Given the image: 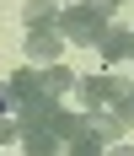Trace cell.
Listing matches in <instances>:
<instances>
[{
    "label": "cell",
    "instance_id": "cell-1",
    "mask_svg": "<svg viewBox=\"0 0 134 156\" xmlns=\"http://www.w3.org/2000/svg\"><path fill=\"white\" fill-rule=\"evenodd\" d=\"M113 0H75L70 11H59V32H64V43H81V48H91V43H102L107 38V27H113Z\"/></svg>",
    "mask_w": 134,
    "mask_h": 156
},
{
    "label": "cell",
    "instance_id": "cell-2",
    "mask_svg": "<svg viewBox=\"0 0 134 156\" xmlns=\"http://www.w3.org/2000/svg\"><path fill=\"white\" fill-rule=\"evenodd\" d=\"M75 92H81V102H86V108H118V97L129 92V81L113 76V70H102V76L75 81Z\"/></svg>",
    "mask_w": 134,
    "mask_h": 156
},
{
    "label": "cell",
    "instance_id": "cell-3",
    "mask_svg": "<svg viewBox=\"0 0 134 156\" xmlns=\"http://www.w3.org/2000/svg\"><path fill=\"white\" fill-rule=\"evenodd\" d=\"M11 97H16V108H32V102H43V70L38 65H22V70H11ZM59 102V97H54Z\"/></svg>",
    "mask_w": 134,
    "mask_h": 156
},
{
    "label": "cell",
    "instance_id": "cell-4",
    "mask_svg": "<svg viewBox=\"0 0 134 156\" xmlns=\"http://www.w3.org/2000/svg\"><path fill=\"white\" fill-rule=\"evenodd\" d=\"M59 54H64V32L59 27L27 32V59H38V70H43V65H59Z\"/></svg>",
    "mask_w": 134,
    "mask_h": 156
},
{
    "label": "cell",
    "instance_id": "cell-5",
    "mask_svg": "<svg viewBox=\"0 0 134 156\" xmlns=\"http://www.w3.org/2000/svg\"><path fill=\"white\" fill-rule=\"evenodd\" d=\"M86 135H97V140H123V135H129V129H123V119L113 108H86Z\"/></svg>",
    "mask_w": 134,
    "mask_h": 156
},
{
    "label": "cell",
    "instance_id": "cell-6",
    "mask_svg": "<svg viewBox=\"0 0 134 156\" xmlns=\"http://www.w3.org/2000/svg\"><path fill=\"white\" fill-rule=\"evenodd\" d=\"M22 151L27 156H64V140L48 124H32V129H22Z\"/></svg>",
    "mask_w": 134,
    "mask_h": 156
},
{
    "label": "cell",
    "instance_id": "cell-7",
    "mask_svg": "<svg viewBox=\"0 0 134 156\" xmlns=\"http://www.w3.org/2000/svg\"><path fill=\"white\" fill-rule=\"evenodd\" d=\"M97 54H102V65L129 59V54H134V32H129V27H107V38L97 43Z\"/></svg>",
    "mask_w": 134,
    "mask_h": 156
},
{
    "label": "cell",
    "instance_id": "cell-8",
    "mask_svg": "<svg viewBox=\"0 0 134 156\" xmlns=\"http://www.w3.org/2000/svg\"><path fill=\"white\" fill-rule=\"evenodd\" d=\"M22 22H27V32L59 27V0H27V5H22Z\"/></svg>",
    "mask_w": 134,
    "mask_h": 156
},
{
    "label": "cell",
    "instance_id": "cell-9",
    "mask_svg": "<svg viewBox=\"0 0 134 156\" xmlns=\"http://www.w3.org/2000/svg\"><path fill=\"white\" fill-rule=\"evenodd\" d=\"M70 86H75V76L64 70V65H43V92L48 97H64Z\"/></svg>",
    "mask_w": 134,
    "mask_h": 156
},
{
    "label": "cell",
    "instance_id": "cell-10",
    "mask_svg": "<svg viewBox=\"0 0 134 156\" xmlns=\"http://www.w3.org/2000/svg\"><path fill=\"white\" fill-rule=\"evenodd\" d=\"M70 156H107V140H97V135H81V140L70 145Z\"/></svg>",
    "mask_w": 134,
    "mask_h": 156
},
{
    "label": "cell",
    "instance_id": "cell-11",
    "mask_svg": "<svg viewBox=\"0 0 134 156\" xmlns=\"http://www.w3.org/2000/svg\"><path fill=\"white\" fill-rule=\"evenodd\" d=\"M22 140V124H16V119H0V145H16Z\"/></svg>",
    "mask_w": 134,
    "mask_h": 156
},
{
    "label": "cell",
    "instance_id": "cell-12",
    "mask_svg": "<svg viewBox=\"0 0 134 156\" xmlns=\"http://www.w3.org/2000/svg\"><path fill=\"white\" fill-rule=\"evenodd\" d=\"M16 113V97H11V81H0V119H11Z\"/></svg>",
    "mask_w": 134,
    "mask_h": 156
},
{
    "label": "cell",
    "instance_id": "cell-13",
    "mask_svg": "<svg viewBox=\"0 0 134 156\" xmlns=\"http://www.w3.org/2000/svg\"><path fill=\"white\" fill-rule=\"evenodd\" d=\"M107 156H134V145H107Z\"/></svg>",
    "mask_w": 134,
    "mask_h": 156
},
{
    "label": "cell",
    "instance_id": "cell-14",
    "mask_svg": "<svg viewBox=\"0 0 134 156\" xmlns=\"http://www.w3.org/2000/svg\"><path fill=\"white\" fill-rule=\"evenodd\" d=\"M129 97H134V81H129Z\"/></svg>",
    "mask_w": 134,
    "mask_h": 156
},
{
    "label": "cell",
    "instance_id": "cell-15",
    "mask_svg": "<svg viewBox=\"0 0 134 156\" xmlns=\"http://www.w3.org/2000/svg\"><path fill=\"white\" fill-rule=\"evenodd\" d=\"M113 5H123V0H113Z\"/></svg>",
    "mask_w": 134,
    "mask_h": 156
},
{
    "label": "cell",
    "instance_id": "cell-16",
    "mask_svg": "<svg viewBox=\"0 0 134 156\" xmlns=\"http://www.w3.org/2000/svg\"><path fill=\"white\" fill-rule=\"evenodd\" d=\"M70 5H75V0H70Z\"/></svg>",
    "mask_w": 134,
    "mask_h": 156
},
{
    "label": "cell",
    "instance_id": "cell-17",
    "mask_svg": "<svg viewBox=\"0 0 134 156\" xmlns=\"http://www.w3.org/2000/svg\"><path fill=\"white\" fill-rule=\"evenodd\" d=\"M129 59H134V54H129Z\"/></svg>",
    "mask_w": 134,
    "mask_h": 156
}]
</instances>
